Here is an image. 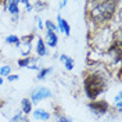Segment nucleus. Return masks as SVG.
Listing matches in <instances>:
<instances>
[{"instance_id":"f257e3e1","label":"nucleus","mask_w":122,"mask_h":122,"mask_svg":"<svg viewBox=\"0 0 122 122\" xmlns=\"http://www.w3.org/2000/svg\"><path fill=\"white\" fill-rule=\"evenodd\" d=\"M86 6H87V10H86L87 18L96 26H104L110 21L114 20L115 13L119 11L121 1H117V0H112V1H107V0H104V1H87Z\"/></svg>"},{"instance_id":"f03ea898","label":"nucleus","mask_w":122,"mask_h":122,"mask_svg":"<svg viewBox=\"0 0 122 122\" xmlns=\"http://www.w3.org/2000/svg\"><path fill=\"white\" fill-rule=\"evenodd\" d=\"M107 87V79L103 74H99V72H90L87 74L86 78L83 81V90L86 97L90 100V101H94L97 100L101 93H104Z\"/></svg>"},{"instance_id":"7ed1b4c3","label":"nucleus","mask_w":122,"mask_h":122,"mask_svg":"<svg viewBox=\"0 0 122 122\" xmlns=\"http://www.w3.org/2000/svg\"><path fill=\"white\" fill-rule=\"evenodd\" d=\"M87 108L96 117H101V115H106L110 111V104L106 100H94V101H89Z\"/></svg>"},{"instance_id":"20e7f679","label":"nucleus","mask_w":122,"mask_h":122,"mask_svg":"<svg viewBox=\"0 0 122 122\" xmlns=\"http://www.w3.org/2000/svg\"><path fill=\"white\" fill-rule=\"evenodd\" d=\"M49 97H51V92L47 87H36L30 94V101H32V104L33 103L36 104L38 101H42V100L49 99Z\"/></svg>"},{"instance_id":"39448f33","label":"nucleus","mask_w":122,"mask_h":122,"mask_svg":"<svg viewBox=\"0 0 122 122\" xmlns=\"http://www.w3.org/2000/svg\"><path fill=\"white\" fill-rule=\"evenodd\" d=\"M57 29L60 32H64L67 36H69L71 33V26H69L68 21H65L61 15H57Z\"/></svg>"},{"instance_id":"423d86ee","label":"nucleus","mask_w":122,"mask_h":122,"mask_svg":"<svg viewBox=\"0 0 122 122\" xmlns=\"http://www.w3.org/2000/svg\"><path fill=\"white\" fill-rule=\"evenodd\" d=\"M46 46L49 47H57V43H58V35L54 33V32H46V36L43 39Z\"/></svg>"},{"instance_id":"0eeeda50","label":"nucleus","mask_w":122,"mask_h":122,"mask_svg":"<svg viewBox=\"0 0 122 122\" xmlns=\"http://www.w3.org/2000/svg\"><path fill=\"white\" fill-rule=\"evenodd\" d=\"M11 17H20V1L18 0H10L7 1V10Z\"/></svg>"},{"instance_id":"6e6552de","label":"nucleus","mask_w":122,"mask_h":122,"mask_svg":"<svg viewBox=\"0 0 122 122\" xmlns=\"http://www.w3.org/2000/svg\"><path fill=\"white\" fill-rule=\"evenodd\" d=\"M32 114H33V118L36 119V121H43V122H47L50 119V114L43 110V108H36L35 111H32Z\"/></svg>"},{"instance_id":"1a4fd4ad","label":"nucleus","mask_w":122,"mask_h":122,"mask_svg":"<svg viewBox=\"0 0 122 122\" xmlns=\"http://www.w3.org/2000/svg\"><path fill=\"white\" fill-rule=\"evenodd\" d=\"M35 53L38 54L39 57H45V56L49 54L47 47H46L45 42H43L42 38H38V42H36V46H35Z\"/></svg>"},{"instance_id":"9d476101","label":"nucleus","mask_w":122,"mask_h":122,"mask_svg":"<svg viewBox=\"0 0 122 122\" xmlns=\"http://www.w3.org/2000/svg\"><path fill=\"white\" fill-rule=\"evenodd\" d=\"M32 106H33V104H32V101H30L29 99H22V101H21V108H22L21 112L28 117V115L32 112V110H33Z\"/></svg>"},{"instance_id":"9b49d317","label":"nucleus","mask_w":122,"mask_h":122,"mask_svg":"<svg viewBox=\"0 0 122 122\" xmlns=\"http://www.w3.org/2000/svg\"><path fill=\"white\" fill-rule=\"evenodd\" d=\"M6 43L7 45H14L15 47H21V39L17 35H8L6 38Z\"/></svg>"},{"instance_id":"f8f14e48","label":"nucleus","mask_w":122,"mask_h":122,"mask_svg":"<svg viewBox=\"0 0 122 122\" xmlns=\"http://www.w3.org/2000/svg\"><path fill=\"white\" fill-rule=\"evenodd\" d=\"M54 117H56L57 122H72L71 118H68L67 115H64L62 112H61L60 108H56V110H54Z\"/></svg>"},{"instance_id":"ddd939ff","label":"nucleus","mask_w":122,"mask_h":122,"mask_svg":"<svg viewBox=\"0 0 122 122\" xmlns=\"http://www.w3.org/2000/svg\"><path fill=\"white\" fill-rule=\"evenodd\" d=\"M10 122H30V121H29V118H28L26 115L22 114V112L20 111V112H17V114L10 119Z\"/></svg>"},{"instance_id":"4468645a","label":"nucleus","mask_w":122,"mask_h":122,"mask_svg":"<svg viewBox=\"0 0 122 122\" xmlns=\"http://www.w3.org/2000/svg\"><path fill=\"white\" fill-rule=\"evenodd\" d=\"M33 61H35L33 57H24L21 60H18V67H21V68H28Z\"/></svg>"},{"instance_id":"2eb2a0df","label":"nucleus","mask_w":122,"mask_h":122,"mask_svg":"<svg viewBox=\"0 0 122 122\" xmlns=\"http://www.w3.org/2000/svg\"><path fill=\"white\" fill-rule=\"evenodd\" d=\"M43 28H46V32H57V25L53 22V21H50V20H46V22H45V25H43Z\"/></svg>"},{"instance_id":"dca6fc26","label":"nucleus","mask_w":122,"mask_h":122,"mask_svg":"<svg viewBox=\"0 0 122 122\" xmlns=\"http://www.w3.org/2000/svg\"><path fill=\"white\" fill-rule=\"evenodd\" d=\"M32 6H33V8H35L36 11H43V10L49 6V3H47V1H40V0H38V1L32 3Z\"/></svg>"},{"instance_id":"f3484780","label":"nucleus","mask_w":122,"mask_h":122,"mask_svg":"<svg viewBox=\"0 0 122 122\" xmlns=\"http://www.w3.org/2000/svg\"><path fill=\"white\" fill-rule=\"evenodd\" d=\"M53 69H51V67H47V68H42L40 71H39V74H38V79L39 81H43L46 76L49 75L50 72H51Z\"/></svg>"},{"instance_id":"a211bd4d","label":"nucleus","mask_w":122,"mask_h":122,"mask_svg":"<svg viewBox=\"0 0 122 122\" xmlns=\"http://www.w3.org/2000/svg\"><path fill=\"white\" fill-rule=\"evenodd\" d=\"M11 75V67L10 65H1L0 67V76H8Z\"/></svg>"},{"instance_id":"6ab92c4d","label":"nucleus","mask_w":122,"mask_h":122,"mask_svg":"<svg viewBox=\"0 0 122 122\" xmlns=\"http://www.w3.org/2000/svg\"><path fill=\"white\" fill-rule=\"evenodd\" d=\"M74 64H75V62H74V60H72L71 57H67V60L64 61V67L68 69V71H72V69H74Z\"/></svg>"},{"instance_id":"aec40b11","label":"nucleus","mask_w":122,"mask_h":122,"mask_svg":"<svg viewBox=\"0 0 122 122\" xmlns=\"http://www.w3.org/2000/svg\"><path fill=\"white\" fill-rule=\"evenodd\" d=\"M20 4H24V6H25V8H26V11H28V13L33 10V6H32V3H30V1H28V0H22V1H20Z\"/></svg>"},{"instance_id":"412c9836","label":"nucleus","mask_w":122,"mask_h":122,"mask_svg":"<svg viewBox=\"0 0 122 122\" xmlns=\"http://www.w3.org/2000/svg\"><path fill=\"white\" fill-rule=\"evenodd\" d=\"M18 79H20L18 75H8L7 76V81H10V82H14V81H18Z\"/></svg>"},{"instance_id":"4be33fe9","label":"nucleus","mask_w":122,"mask_h":122,"mask_svg":"<svg viewBox=\"0 0 122 122\" xmlns=\"http://www.w3.org/2000/svg\"><path fill=\"white\" fill-rule=\"evenodd\" d=\"M36 21H38V28L39 29H43V21H42L39 17H36Z\"/></svg>"},{"instance_id":"5701e85b","label":"nucleus","mask_w":122,"mask_h":122,"mask_svg":"<svg viewBox=\"0 0 122 122\" xmlns=\"http://www.w3.org/2000/svg\"><path fill=\"white\" fill-rule=\"evenodd\" d=\"M28 68L32 69V71H40V68H39V67L36 65V64H30V65L28 67Z\"/></svg>"},{"instance_id":"b1692460","label":"nucleus","mask_w":122,"mask_h":122,"mask_svg":"<svg viewBox=\"0 0 122 122\" xmlns=\"http://www.w3.org/2000/svg\"><path fill=\"white\" fill-rule=\"evenodd\" d=\"M117 111H118V112H121V111H122V103H121V101H118V103H117Z\"/></svg>"},{"instance_id":"393cba45","label":"nucleus","mask_w":122,"mask_h":122,"mask_svg":"<svg viewBox=\"0 0 122 122\" xmlns=\"http://www.w3.org/2000/svg\"><path fill=\"white\" fill-rule=\"evenodd\" d=\"M121 97H122V94H121V92L117 94V97H115V103H118V101H121Z\"/></svg>"},{"instance_id":"a878e982","label":"nucleus","mask_w":122,"mask_h":122,"mask_svg":"<svg viewBox=\"0 0 122 122\" xmlns=\"http://www.w3.org/2000/svg\"><path fill=\"white\" fill-rule=\"evenodd\" d=\"M67 57H68L67 54H61V56H60V61H62V62H64V61L67 60Z\"/></svg>"},{"instance_id":"bb28decb","label":"nucleus","mask_w":122,"mask_h":122,"mask_svg":"<svg viewBox=\"0 0 122 122\" xmlns=\"http://www.w3.org/2000/svg\"><path fill=\"white\" fill-rule=\"evenodd\" d=\"M65 6H67V1H61V3H60V7H61V8L65 7Z\"/></svg>"},{"instance_id":"cd10ccee","label":"nucleus","mask_w":122,"mask_h":122,"mask_svg":"<svg viewBox=\"0 0 122 122\" xmlns=\"http://www.w3.org/2000/svg\"><path fill=\"white\" fill-rule=\"evenodd\" d=\"M11 21H13V22H17V21H18V17H11Z\"/></svg>"},{"instance_id":"c85d7f7f","label":"nucleus","mask_w":122,"mask_h":122,"mask_svg":"<svg viewBox=\"0 0 122 122\" xmlns=\"http://www.w3.org/2000/svg\"><path fill=\"white\" fill-rule=\"evenodd\" d=\"M1 85H3V78L0 76V86H1Z\"/></svg>"}]
</instances>
